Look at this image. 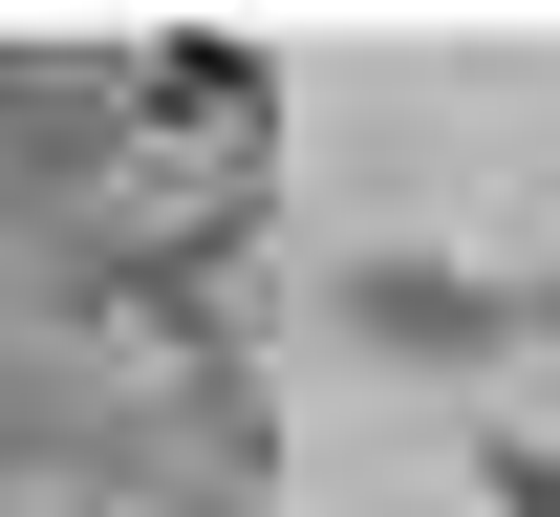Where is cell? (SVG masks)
<instances>
[{"label": "cell", "instance_id": "6da1fadb", "mask_svg": "<svg viewBox=\"0 0 560 517\" xmlns=\"http://www.w3.org/2000/svg\"><path fill=\"white\" fill-rule=\"evenodd\" d=\"M324 324H346L366 367H539V345H560V281H517V259H431V237H366V259H324Z\"/></svg>", "mask_w": 560, "mask_h": 517}, {"label": "cell", "instance_id": "7a4b0ae2", "mask_svg": "<svg viewBox=\"0 0 560 517\" xmlns=\"http://www.w3.org/2000/svg\"><path fill=\"white\" fill-rule=\"evenodd\" d=\"M130 108L173 151H237L259 130V44H215V22H173V44H130Z\"/></svg>", "mask_w": 560, "mask_h": 517}, {"label": "cell", "instance_id": "3957f363", "mask_svg": "<svg viewBox=\"0 0 560 517\" xmlns=\"http://www.w3.org/2000/svg\"><path fill=\"white\" fill-rule=\"evenodd\" d=\"M475 517H560V432H475Z\"/></svg>", "mask_w": 560, "mask_h": 517}]
</instances>
